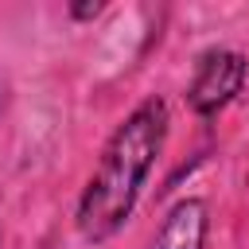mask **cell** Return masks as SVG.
Returning <instances> with one entry per match:
<instances>
[{
    "mask_svg": "<svg viewBox=\"0 0 249 249\" xmlns=\"http://www.w3.org/2000/svg\"><path fill=\"white\" fill-rule=\"evenodd\" d=\"M167 101L144 97L109 136L93 175L78 198V233L86 241H109L136 210L140 191L167 144Z\"/></svg>",
    "mask_w": 249,
    "mask_h": 249,
    "instance_id": "cell-1",
    "label": "cell"
},
{
    "mask_svg": "<svg viewBox=\"0 0 249 249\" xmlns=\"http://www.w3.org/2000/svg\"><path fill=\"white\" fill-rule=\"evenodd\" d=\"M245 78H249V58L241 51H233V47H210V51H202L198 62H195V78L187 86L191 113H198V117L222 113L245 89Z\"/></svg>",
    "mask_w": 249,
    "mask_h": 249,
    "instance_id": "cell-2",
    "label": "cell"
},
{
    "mask_svg": "<svg viewBox=\"0 0 249 249\" xmlns=\"http://www.w3.org/2000/svg\"><path fill=\"white\" fill-rule=\"evenodd\" d=\"M206 237H210V210L202 198L191 195L163 214L152 249H206Z\"/></svg>",
    "mask_w": 249,
    "mask_h": 249,
    "instance_id": "cell-3",
    "label": "cell"
},
{
    "mask_svg": "<svg viewBox=\"0 0 249 249\" xmlns=\"http://www.w3.org/2000/svg\"><path fill=\"white\" fill-rule=\"evenodd\" d=\"M101 8L105 4H70V16L74 19H93V16H101Z\"/></svg>",
    "mask_w": 249,
    "mask_h": 249,
    "instance_id": "cell-4",
    "label": "cell"
},
{
    "mask_svg": "<svg viewBox=\"0 0 249 249\" xmlns=\"http://www.w3.org/2000/svg\"><path fill=\"white\" fill-rule=\"evenodd\" d=\"M0 249H4V230H0Z\"/></svg>",
    "mask_w": 249,
    "mask_h": 249,
    "instance_id": "cell-5",
    "label": "cell"
}]
</instances>
